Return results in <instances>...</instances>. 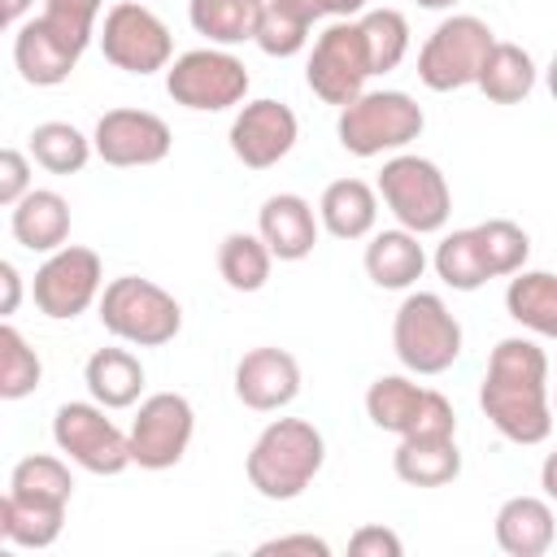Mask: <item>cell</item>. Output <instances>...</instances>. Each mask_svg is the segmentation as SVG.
I'll list each match as a JSON object with an SVG mask.
<instances>
[{"label":"cell","instance_id":"cell-28","mask_svg":"<svg viewBox=\"0 0 557 557\" xmlns=\"http://www.w3.org/2000/svg\"><path fill=\"white\" fill-rule=\"evenodd\" d=\"M505 309L531 335L557 339V274L553 270H518V274H509Z\"/></svg>","mask_w":557,"mask_h":557},{"label":"cell","instance_id":"cell-20","mask_svg":"<svg viewBox=\"0 0 557 557\" xmlns=\"http://www.w3.org/2000/svg\"><path fill=\"white\" fill-rule=\"evenodd\" d=\"M496 548L509 557H544L557 540V513L548 496H509L496 509Z\"/></svg>","mask_w":557,"mask_h":557},{"label":"cell","instance_id":"cell-24","mask_svg":"<svg viewBox=\"0 0 557 557\" xmlns=\"http://www.w3.org/2000/svg\"><path fill=\"white\" fill-rule=\"evenodd\" d=\"M392 470L409 487H444L461 474L457 435H405L392 453Z\"/></svg>","mask_w":557,"mask_h":557},{"label":"cell","instance_id":"cell-13","mask_svg":"<svg viewBox=\"0 0 557 557\" xmlns=\"http://www.w3.org/2000/svg\"><path fill=\"white\" fill-rule=\"evenodd\" d=\"M100 292H104L100 252L83 248V244H65V248L48 252L30 283L35 309L52 322H70V318L87 313L91 305H100Z\"/></svg>","mask_w":557,"mask_h":557},{"label":"cell","instance_id":"cell-35","mask_svg":"<svg viewBox=\"0 0 557 557\" xmlns=\"http://www.w3.org/2000/svg\"><path fill=\"white\" fill-rule=\"evenodd\" d=\"M357 22H361V35H366L374 74L396 70L405 61V52H409V22H405V13L400 9H366Z\"/></svg>","mask_w":557,"mask_h":557},{"label":"cell","instance_id":"cell-29","mask_svg":"<svg viewBox=\"0 0 557 557\" xmlns=\"http://www.w3.org/2000/svg\"><path fill=\"white\" fill-rule=\"evenodd\" d=\"M535 78H540V70H535L531 52L522 44L496 39L492 52H487V61H483V70H479V83L474 87L492 104H522L535 91Z\"/></svg>","mask_w":557,"mask_h":557},{"label":"cell","instance_id":"cell-17","mask_svg":"<svg viewBox=\"0 0 557 557\" xmlns=\"http://www.w3.org/2000/svg\"><path fill=\"white\" fill-rule=\"evenodd\" d=\"M235 396L244 409L278 413L300 396V361L287 348H248L235 361Z\"/></svg>","mask_w":557,"mask_h":557},{"label":"cell","instance_id":"cell-3","mask_svg":"<svg viewBox=\"0 0 557 557\" xmlns=\"http://www.w3.org/2000/svg\"><path fill=\"white\" fill-rule=\"evenodd\" d=\"M100 326L131 348H161L183 331V305L161 283L122 274L100 292Z\"/></svg>","mask_w":557,"mask_h":557},{"label":"cell","instance_id":"cell-33","mask_svg":"<svg viewBox=\"0 0 557 557\" xmlns=\"http://www.w3.org/2000/svg\"><path fill=\"white\" fill-rule=\"evenodd\" d=\"M9 492L13 496H30V500H57L70 505L74 500V474L61 457L52 453H30L9 470Z\"/></svg>","mask_w":557,"mask_h":557},{"label":"cell","instance_id":"cell-47","mask_svg":"<svg viewBox=\"0 0 557 557\" xmlns=\"http://www.w3.org/2000/svg\"><path fill=\"white\" fill-rule=\"evenodd\" d=\"M413 4H418V9H453L457 0H413Z\"/></svg>","mask_w":557,"mask_h":557},{"label":"cell","instance_id":"cell-25","mask_svg":"<svg viewBox=\"0 0 557 557\" xmlns=\"http://www.w3.org/2000/svg\"><path fill=\"white\" fill-rule=\"evenodd\" d=\"M83 383L104 409H131L144 392V361L131 348H96L83 366Z\"/></svg>","mask_w":557,"mask_h":557},{"label":"cell","instance_id":"cell-11","mask_svg":"<svg viewBox=\"0 0 557 557\" xmlns=\"http://www.w3.org/2000/svg\"><path fill=\"white\" fill-rule=\"evenodd\" d=\"M366 418L392 435H457V413L444 392L413 383L409 374H379L366 387Z\"/></svg>","mask_w":557,"mask_h":557},{"label":"cell","instance_id":"cell-15","mask_svg":"<svg viewBox=\"0 0 557 557\" xmlns=\"http://www.w3.org/2000/svg\"><path fill=\"white\" fill-rule=\"evenodd\" d=\"M91 144H96V157L104 165L139 170V165L165 161L174 148V135H170L165 117H157L148 109H109V113H100Z\"/></svg>","mask_w":557,"mask_h":557},{"label":"cell","instance_id":"cell-7","mask_svg":"<svg viewBox=\"0 0 557 557\" xmlns=\"http://www.w3.org/2000/svg\"><path fill=\"white\" fill-rule=\"evenodd\" d=\"M492 44H496V35H492V26L483 17H474V13L444 17L426 35V44L418 48V78H422V87H431V91L474 87Z\"/></svg>","mask_w":557,"mask_h":557},{"label":"cell","instance_id":"cell-4","mask_svg":"<svg viewBox=\"0 0 557 557\" xmlns=\"http://www.w3.org/2000/svg\"><path fill=\"white\" fill-rule=\"evenodd\" d=\"M426 126L422 104L409 91H361L335 117L339 148L352 157H383L409 148Z\"/></svg>","mask_w":557,"mask_h":557},{"label":"cell","instance_id":"cell-9","mask_svg":"<svg viewBox=\"0 0 557 557\" xmlns=\"http://www.w3.org/2000/svg\"><path fill=\"white\" fill-rule=\"evenodd\" d=\"M52 444L87 474H122L131 461V435L109 418L100 400H65L52 413Z\"/></svg>","mask_w":557,"mask_h":557},{"label":"cell","instance_id":"cell-32","mask_svg":"<svg viewBox=\"0 0 557 557\" xmlns=\"http://www.w3.org/2000/svg\"><path fill=\"white\" fill-rule=\"evenodd\" d=\"M431 261H435V274H440L453 292H479V287L492 278V270H487V257H483V244H479L474 226L444 235V239L435 244V257H431Z\"/></svg>","mask_w":557,"mask_h":557},{"label":"cell","instance_id":"cell-22","mask_svg":"<svg viewBox=\"0 0 557 557\" xmlns=\"http://www.w3.org/2000/svg\"><path fill=\"white\" fill-rule=\"evenodd\" d=\"M418 239L422 235H413L405 226L374 231L370 244H366V257H361L366 278L374 287H383V292H409L422 278V270H426V252H422Z\"/></svg>","mask_w":557,"mask_h":557},{"label":"cell","instance_id":"cell-6","mask_svg":"<svg viewBox=\"0 0 557 557\" xmlns=\"http://www.w3.org/2000/svg\"><path fill=\"white\" fill-rule=\"evenodd\" d=\"M461 322L435 292H409L392 318V348L409 374H444L461 357Z\"/></svg>","mask_w":557,"mask_h":557},{"label":"cell","instance_id":"cell-37","mask_svg":"<svg viewBox=\"0 0 557 557\" xmlns=\"http://www.w3.org/2000/svg\"><path fill=\"white\" fill-rule=\"evenodd\" d=\"M100 9L104 0H44V22L74 48V52H87V44L100 35L96 22H100Z\"/></svg>","mask_w":557,"mask_h":557},{"label":"cell","instance_id":"cell-10","mask_svg":"<svg viewBox=\"0 0 557 557\" xmlns=\"http://www.w3.org/2000/svg\"><path fill=\"white\" fill-rule=\"evenodd\" d=\"M370 78H374V65H370V48H366L361 22H357V17L331 22V26L313 39V52H309V65H305L309 91H313L322 104L344 109L348 100H357V96L366 91Z\"/></svg>","mask_w":557,"mask_h":557},{"label":"cell","instance_id":"cell-8","mask_svg":"<svg viewBox=\"0 0 557 557\" xmlns=\"http://www.w3.org/2000/svg\"><path fill=\"white\" fill-rule=\"evenodd\" d=\"M248 83H252L248 78V65L235 52L218 48V44L191 48V52L174 57L170 70H165L170 100L183 104V109H191V113H222V109L244 104Z\"/></svg>","mask_w":557,"mask_h":557},{"label":"cell","instance_id":"cell-14","mask_svg":"<svg viewBox=\"0 0 557 557\" xmlns=\"http://www.w3.org/2000/svg\"><path fill=\"white\" fill-rule=\"evenodd\" d=\"M131 461L139 470H170L187 457L196 435V409L183 392H152L131 418Z\"/></svg>","mask_w":557,"mask_h":557},{"label":"cell","instance_id":"cell-39","mask_svg":"<svg viewBox=\"0 0 557 557\" xmlns=\"http://www.w3.org/2000/svg\"><path fill=\"white\" fill-rule=\"evenodd\" d=\"M26 191H30V157L22 148H4L0 152V205L13 209Z\"/></svg>","mask_w":557,"mask_h":557},{"label":"cell","instance_id":"cell-31","mask_svg":"<svg viewBox=\"0 0 557 557\" xmlns=\"http://www.w3.org/2000/svg\"><path fill=\"white\" fill-rule=\"evenodd\" d=\"M91 135H83L74 122H39L30 131V157L48 174H78L91 161Z\"/></svg>","mask_w":557,"mask_h":557},{"label":"cell","instance_id":"cell-44","mask_svg":"<svg viewBox=\"0 0 557 557\" xmlns=\"http://www.w3.org/2000/svg\"><path fill=\"white\" fill-rule=\"evenodd\" d=\"M30 4H35V0H0V22H4L9 30H17V26L26 22V13H30Z\"/></svg>","mask_w":557,"mask_h":557},{"label":"cell","instance_id":"cell-21","mask_svg":"<svg viewBox=\"0 0 557 557\" xmlns=\"http://www.w3.org/2000/svg\"><path fill=\"white\" fill-rule=\"evenodd\" d=\"M9 231L26 252H57L70 239V200L52 187H30L9 209Z\"/></svg>","mask_w":557,"mask_h":557},{"label":"cell","instance_id":"cell-40","mask_svg":"<svg viewBox=\"0 0 557 557\" xmlns=\"http://www.w3.org/2000/svg\"><path fill=\"white\" fill-rule=\"evenodd\" d=\"M348 553H352V557H400L405 544H400V535H396L392 527H383V522H366V527L352 531Z\"/></svg>","mask_w":557,"mask_h":557},{"label":"cell","instance_id":"cell-1","mask_svg":"<svg viewBox=\"0 0 557 557\" xmlns=\"http://www.w3.org/2000/svg\"><path fill=\"white\" fill-rule=\"evenodd\" d=\"M479 409L483 418L509 440V444H544L553 435V396H548V357L527 335H505L483 370L479 383Z\"/></svg>","mask_w":557,"mask_h":557},{"label":"cell","instance_id":"cell-30","mask_svg":"<svg viewBox=\"0 0 557 557\" xmlns=\"http://www.w3.org/2000/svg\"><path fill=\"white\" fill-rule=\"evenodd\" d=\"M270 270H274V252L261 235L252 231H231L222 244H218V274L231 292H261L270 283Z\"/></svg>","mask_w":557,"mask_h":557},{"label":"cell","instance_id":"cell-43","mask_svg":"<svg viewBox=\"0 0 557 557\" xmlns=\"http://www.w3.org/2000/svg\"><path fill=\"white\" fill-rule=\"evenodd\" d=\"M0 287H4L0 313L9 318V313H17V305H22V274H17V265H13V261H0Z\"/></svg>","mask_w":557,"mask_h":557},{"label":"cell","instance_id":"cell-34","mask_svg":"<svg viewBox=\"0 0 557 557\" xmlns=\"http://www.w3.org/2000/svg\"><path fill=\"white\" fill-rule=\"evenodd\" d=\"M39 379H44L39 352L26 344V335L13 322H4L0 326V396L4 400H22V396H30L39 387Z\"/></svg>","mask_w":557,"mask_h":557},{"label":"cell","instance_id":"cell-18","mask_svg":"<svg viewBox=\"0 0 557 557\" xmlns=\"http://www.w3.org/2000/svg\"><path fill=\"white\" fill-rule=\"evenodd\" d=\"M318 231H322L318 209L296 191L265 196V205L257 209V235L270 244L274 261H305L318 244Z\"/></svg>","mask_w":557,"mask_h":557},{"label":"cell","instance_id":"cell-5","mask_svg":"<svg viewBox=\"0 0 557 557\" xmlns=\"http://www.w3.org/2000/svg\"><path fill=\"white\" fill-rule=\"evenodd\" d=\"M374 187H379V200L387 205V213L396 218V226H405L413 235H435L448 226L453 191H448L444 170L431 157H418V152L387 157Z\"/></svg>","mask_w":557,"mask_h":557},{"label":"cell","instance_id":"cell-46","mask_svg":"<svg viewBox=\"0 0 557 557\" xmlns=\"http://www.w3.org/2000/svg\"><path fill=\"white\" fill-rule=\"evenodd\" d=\"M544 83H548V96L557 100V52H553V61H548V70H544Z\"/></svg>","mask_w":557,"mask_h":557},{"label":"cell","instance_id":"cell-38","mask_svg":"<svg viewBox=\"0 0 557 557\" xmlns=\"http://www.w3.org/2000/svg\"><path fill=\"white\" fill-rule=\"evenodd\" d=\"M265 57H296L305 44H309V26L300 22V17H292L287 9H278L274 0H265V17H261V30H257V39H252Z\"/></svg>","mask_w":557,"mask_h":557},{"label":"cell","instance_id":"cell-48","mask_svg":"<svg viewBox=\"0 0 557 557\" xmlns=\"http://www.w3.org/2000/svg\"><path fill=\"white\" fill-rule=\"evenodd\" d=\"M553 418H557V387H553Z\"/></svg>","mask_w":557,"mask_h":557},{"label":"cell","instance_id":"cell-36","mask_svg":"<svg viewBox=\"0 0 557 557\" xmlns=\"http://www.w3.org/2000/svg\"><path fill=\"white\" fill-rule=\"evenodd\" d=\"M479 244H483V257H487V270L492 278H509L518 270H527V257H531V235L509 222V218H487L474 226Z\"/></svg>","mask_w":557,"mask_h":557},{"label":"cell","instance_id":"cell-19","mask_svg":"<svg viewBox=\"0 0 557 557\" xmlns=\"http://www.w3.org/2000/svg\"><path fill=\"white\" fill-rule=\"evenodd\" d=\"M78 57L83 52H74L44 17H26L13 30V65H17L22 83H30V87H61L74 74Z\"/></svg>","mask_w":557,"mask_h":557},{"label":"cell","instance_id":"cell-2","mask_svg":"<svg viewBox=\"0 0 557 557\" xmlns=\"http://www.w3.org/2000/svg\"><path fill=\"white\" fill-rule=\"evenodd\" d=\"M326 440L309 418H274L248 448L244 474L265 500H296L322 470Z\"/></svg>","mask_w":557,"mask_h":557},{"label":"cell","instance_id":"cell-16","mask_svg":"<svg viewBox=\"0 0 557 557\" xmlns=\"http://www.w3.org/2000/svg\"><path fill=\"white\" fill-rule=\"evenodd\" d=\"M226 139H231V152H235L239 165H248V170H270V165H278V161L296 148L300 122H296L292 104L261 96V100L239 104V113H235Z\"/></svg>","mask_w":557,"mask_h":557},{"label":"cell","instance_id":"cell-26","mask_svg":"<svg viewBox=\"0 0 557 557\" xmlns=\"http://www.w3.org/2000/svg\"><path fill=\"white\" fill-rule=\"evenodd\" d=\"M65 509L70 505L4 492L0 496V540L13 548H52L65 527Z\"/></svg>","mask_w":557,"mask_h":557},{"label":"cell","instance_id":"cell-23","mask_svg":"<svg viewBox=\"0 0 557 557\" xmlns=\"http://www.w3.org/2000/svg\"><path fill=\"white\" fill-rule=\"evenodd\" d=\"M318 218L335 239H370L379 222V187H370L366 178H335L318 200Z\"/></svg>","mask_w":557,"mask_h":557},{"label":"cell","instance_id":"cell-27","mask_svg":"<svg viewBox=\"0 0 557 557\" xmlns=\"http://www.w3.org/2000/svg\"><path fill=\"white\" fill-rule=\"evenodd\" d=\"M265 17V0H187V22L218 48H235L257 39Z\"/></svg>","mask_w":557,"mask_h":557},{"label":"cell","instance_id":"cell-42","mask_svg":"<svg viewBox=\"0 0 557 557\" xmlns=\"http://www.w3.org/2000/svg\"><path fill=\"white\" fill-rule=\"evenodd\" d=\"M287 557V553H305V557H331V544L322 535H309V531H296V535H274V540H261L257 544V557Z\"/></svg>","mask_w":557,"mask_h":557},{"label":"cell","instance_id":"cell-41","mask_svg":"<svg viewBox=\"0 0 557 557\" xmlns=\"http://www.w3.org/2000/svg\"><path fill=\"white\" fill-rule=\"evenodd\" d=\"M278 9H287L292 17H300L305 26H313L318 17H361L366 13V0H274Z\"/></svg>","mask_w":557,"mask_h":557},{"label":"cell","instance_id":"cell-12","mask_svg":"<svg viewBox=\"0 0 557 557\" xmlns=\"http://www.w3.org/2000/svg\"><path fill=\"white\" fill-rule=\"evenodd\" d=\"M100 52L113 70L126 74H157L174 61V35L170 26L139 0H117L100 22Z\"/></svg>","mask_w":557,"mask_h":557},{"label":"cell","instance_id":"cell-45","mask_svg":"<svg viewBox=\"0 0 557 557\" xmlns=\"http://www.w3.org/2000/svg\"><path fill=\"white\" fill-rule=\"evenodd\" d=\"M540 487H544V496L557 505V448L544 457V466H540Z\"/></svg>","mask_w":557,"mask_h":557}]
</instances>
